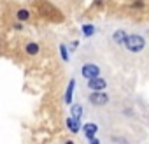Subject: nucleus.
I'll return each instance as SVG.
<instances>
[{
	"label": "nucleus",
	"instance_id": "2eb2a0df",
	"mask_svg": "<svg viewBox=\"0 0 149 144\" xmlns=\"http://www.w3.org/2000/svg\"><path fill=\"white\" fill-rule=\"evenodd\" d=\"M14 28H16V30H23L25 27H23V23H21V21H18V23L14 25Z\"/></svg>",
	"mask_w": 149,
	"mask_h": 144
},
{
	"label": "nucleus",
	"instance_id": "6e6552de",
	"mask_svg": "<svg viewBox=\"0 0 149 144\" xmlns=\"http://www.w3.org/2000/svg\"><path fill=\"white\" fill-rule=\"evenodd\" d=\"M126 37H128V34H126V30H116L114 34H112V41L116 42V44H125V41H126Z\"/></svg>",
	"mask_w": 149,
	"mask_h": 144
},
{
	"label": "nucleus",
	"instance_id": "f3484780",
	"mask_svg": "<svg viewBox=\"0 0 149 144\" xmlns=\"http://www.w3.org/2000/svg\"><path fill=\"white\" fill-rule=\"evenodd\" d=\"M65 144H74V142H72V141H67V142H65Z\"/></svg>",
	"mask_w": 149,
	"mask_h": 144
},
{
	"label": "nucleus",
	"instance_id": "20e7f679",
	"mask_svg": "<svg viewBox=\"0 0 149 144\" xmlns=\"http://www.w3.org/2000/svg\"><path fill=\"white\" fill-rule=\"evenodd\" d=\"M90 83H88V88L91 90V92H104L105 90V86H107V81L104 79V78H93V79H88Z\"/></svg>",
	"mask_w": 149,
	"mask_h": 144
},
{
	"label": "nucleus",
	"instance_id": "1a4fd4ad",
	"mask_svg": "<svg viewBox=\"0 0 149 144\" xmlns=\"http://www.w3.org/2000/svg\"><path fill=\"white\" fill-rule=\"evenodd\" d=\"M67 127H68V130H70V132L76 134V132H79V130H81V121L70 116V118H67Z\"/></svg>",
	"mask_w": 149,
	"mask_h": 144
},
{
	"label": "nucleus",
	"instance_id": "9d476101",
	"mask_svg": "<svg viewBox=\"0 0 149 144\" xmlns=\"http://www.w3.org/2000/svg\"><path fill=\"white\" fill-rule=\"evenodd\" d=\"M74 88H76V79H70V83H68V86H67V92H65V104H67V106L72 102Z\"/></svg>",
	"mask_w": 149,
	"mask_h": 144
},
{
	"label": "nucleus",
	"instance_id": "39448f33",
	"mask_svg": "<svg viewBox=\"0 0 149 144\" xmlns=\"http://www.w3.org/2000/svg\"><path fill=\"white\" fill-rule=\"evenodd\" d=\"M14 16H16L18 21L25 23V21H28V20L32 18V13H30V9H26V7H19V9L14 13Z\"/></svg>",
	"mask_w": 149,
	"mask_h": 144
},
{
	"label": "nucleus",
	"instance_id": "0eeeda50",
	"mask_svg": "<svg viewBox=\"0 0 149 144\" xmlns=\"http://www.w3.org/2000/svg\"><path fill=\"white\" fill-rule=\"evenodd\" d=\"M83 130H84V135H86L88 139H91V137L97 135V132H98V125H95V123H86V125L83 127Z\"/></svg>",
	"mask_w": 149,
	"mask_h": 144
},
{
	"label": "nucleus",
	"instance_id": "4468645a",
	"mask_svg": "<svg viewBox=\"0 0 149 144\" xmlns=\"http://www.w3.org/2000/svg\"><path fill=\"white\" fill-rule=\"evenodd\" d=\"M132 7L133 9H142L144 7V2H142V0H135V2L132 4Z\"/></svg>",
	"mask_w": 149,
	"mask_h": 144
},
{
	"label": "nucleus",
	"instance_id": "ddd939ff",
	"mask_svg": "<svg viewBox=\"0 0 149 144\" xmlns=\"http://www.w3.org/2000/svg\"><path fill=\"white\" fill-rule=\"evenodd\" d=\"M60 55H61V60H63V62H68V49H67L65 44L60 46Z\"/></svg>",
	"mask_w": 149,
	"mask_h": 144
},
{
	"label": "nucleus",
	"instance_id": "f03ea898",
	"mask_svg": "<svg viewBox=\"0 0 149 144\" xmlns=\"http://www.w3.org/2000/svg\"><path fill=\"white\" fill-rule=\"evenodd\" d=\"M81 76L86 78V79L98 78V76H100V67L95 65V63H84V65L81 67Z\"/></svg>",
	"mask_w": 149,
	"mask_h": 144
},
{
	"label": "nucleus",
	"instance_id": "7ed1b4c3",
	"mask_svg": "<svg viewBox=\"0 0 149 144\" xmlns=\"http://www.w3.org/2000/svg\"><path fill=\"white\" fill-rule=\"evenodd\" d=\"M88 100H90V104H91V106L100 107V106H105V104L109 102V95H107V93H104V92H91V93H90V97H88Z\"/></svg>",
	"mask_w": 149,
	"mask_h": 144
},
{
	"label": "nucleus",
	"instance_id": "f8f14e48",
	"mask_svg": "<svg viewBox=\"0 0 149 144\" xmlns=\"http://www.w3.org/2000/svg\"><path fill=\"white\" fill-rule=\"evenodd\" d=\"M93 34H95V27L93 25H84L83 27V35L84 37H91Z\"/></svg>",
	"mask_w": 149,
	"mask_h": 144
},
{
	"label": "nucleus",
	"instance_id": "423d86ee",
	"mask_svg": "<svg viewBox=\"0 0 149 144\" xmlns=\"http://www.w3.org/2000/svg\"><path fill=\"white\" fill-rule=\"evenodd\" d=\"M39 51H40V46H39L37 42H33V41H28V42L25 44V53H26V55H30V56H35V55H39Z\"/></svg>",
	"mask_w": 149,
	"mask_h": 144
},
{
	"label": "nucleus",
	"instance_id": "dca6fc26",
	"mask_svg": "<svg viewBox=\"0 0 149 144\" xmlns=\"http://www.w3.org/2000/svg\"><path fill=\"white\" fill-rule=\"evenodd\" d=\"M90 144H100V141H98L97 137H91V139H90Z\"/></svg>",
	"mask_w": 149,
	"mask_h": 144
},
{
	"label": "nucleus",
	"instance_id": "9b49d317",
	"mask_svg": "<svg viewBox=\"0 0 149 144\" xmlns=\"http://www.w3.org/2000/svg\"><path fill=\"white\" fill-rule=\"evenodd\" d=\"M70 116L81 121V116H83V106H81V104H74V106L70 107Z\"/></svg>",
	"mask_w": 149,
	"mask_h": 144
},
{
	"label": "nucleus",
	"instance_id": "f257e3e1",
	"mask_svg": "<svg viewBox=\"0 0 149 144\" xmlns=\"http://www.w3.org/2000/svg\"><path fill=\"white\" fill-rule=\"evenodd\" d=\"M125 48L130 51V53H140L144 48H146V39L139 34H130L125 41Z\"/></svg>",
	"mask_w": 149,
	"mask_h": 144
}]
</instances>
